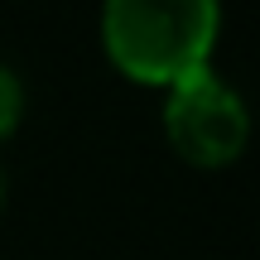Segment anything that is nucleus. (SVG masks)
I'll return each mask as SVG.
<instances>
[{
    "label": "nucleus",
    "instance_id": "f257e3e1",
    "mask_svg": "<svg viewBox=\"0 0 260 260\" xmlns=\"http://www.w3.org/2000/svg\"><path fill=\"white\" fill-rule=\"evenodd\" d=\"M102 34L116 68L140 82H178L207 68L217 39V5L207 0H116L102 15Z\"/></svg>",
    "mask_w": 260,
    "mask_h": 260
},
{
    "label": "nucleus",
    "instance_id": "7ed1b4c3",
    "mask_svg": "<svg viewBox=\"0 0 260 260\" xmlns=\"http://www.w3.org/2000/svg\"><path fill=\"white\" fill-rule=\"evenodd\" d=\"M19 106H24V87L10 68H0V135H10L19 121Z\"/></svg>",
    "mask_w": 260,
    "mask_h": 260
},
{
    "label": "nucleus",
    "instance_id": "f03ea898",
    "mask_svg": "<svg viewBox=\"0 0 260 260\" xmlns=\"http://www.w3.org/2000/svg\"><path fill=\"white\" fill-rule=\"evenodd\" d=\"M164 125L174 149L193 164H226L246 145V106L212 68L169 82Z\"/></svg>",
    "mask_w": 260,
    "mask_h": 260
},
{
    "label": "nucleus",
    "instance_id": "20e7f679",
    "mask_svg": "<svg viewBox=\"0 0 260 260\" xmlns=\"http://www.w3.org/2000/svg\"><path fill=\"white\" fill-rule=\"evenodd\" d=\"M0 188H5V183H0Z\"/></svg>",
    "mask_w": 260,
    "mask_h": 260
}]
</instances>
